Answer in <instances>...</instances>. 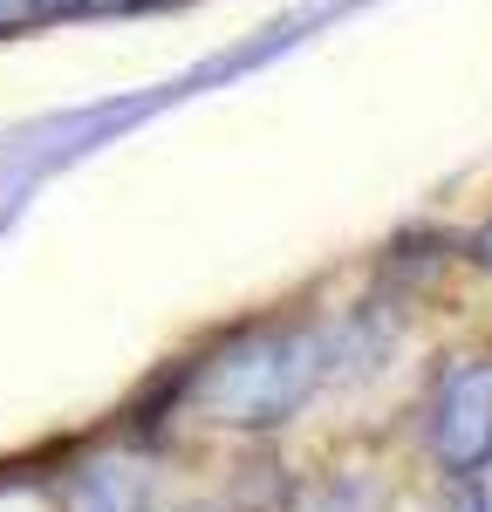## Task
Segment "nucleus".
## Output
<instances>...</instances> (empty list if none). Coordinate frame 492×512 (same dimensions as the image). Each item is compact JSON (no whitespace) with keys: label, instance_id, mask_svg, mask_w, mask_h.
Masks as SVG:
<instances>
[{"label":"nucleus","instance_id":"f257e3e1","mask_svg":"<svg viewBox=\"0 0 492 512\" xmlns=\"http://www.w3.org/2000/svg\"><path fill=\"white\" fill-rule=\"evenodd\" d=\"M315 383H322V342L301 328H274V335H246L219 362H205L192 403L219 431H274L315 396Z\"/></svg>","mask_w":492,"mask_h":512},{"label":"nucleus","instance_id":"f03ea898","mask_svg":"<svg viewBox=\"0 0 492 512\" xmlns=\"http://www.w3.org/2000/svg\"><path fill=\"white\" fill-rule=\"evenodd\" d=\"M431 458L472 478L492 465V362H458L431 396Z\"/></svg>","mask_w":492,"mask_h":512},{"label":"nucleus","instance_id":"7ed1b4c3","mask_svg":"<svg viewBox=\"0 0 492 512\" xmlns=\"http://www.w3.org/2000/svg\"><path fill=\"white\" fill-rule=\"evenodd\" d=\"M62 512H151V472L130 458H96L62 478Z\"/></svg>","mask_w":492,"mask_h":512},{"label":"nucleus","instance_id":"20e7f679","mask_svg":"<svg viewBox=\"0 0 492 512\" xmlns=\"http://www.w3.org/2000/svg\"><path fill=\"white\" fill-rule=\"evenodd\" d=\"M89 0H0V35H21V28H41V21H62Z\"/></svg>","mask_w":492,"mask_h":512},{"label":"nucleus","instance_id":"39448f33","mask_svg":"<svg viewBox=\"0 0 492 512\" xmlns=\"http://www.w3.org/2000/svg\"><path fill=\"white\" fill-rule=\"evenodd\" d=\"M472 260L492 274V226H479V239H472Z\"/></svg>","mask_w":492,"mask_h":512},{"label":"nucleus","instance_id":"423d86ee","mask_svg":"<svg viewBox=\"0 0 492 512\" xmlns=\"http://www.w3.org/2000/svg\"><path fill=\"white\" fill-rule=\"evenodd\" d=\"M123 7H144V0H123Z\"/></svg>","mask_w":492,"mask_h":512}]
</instances>
